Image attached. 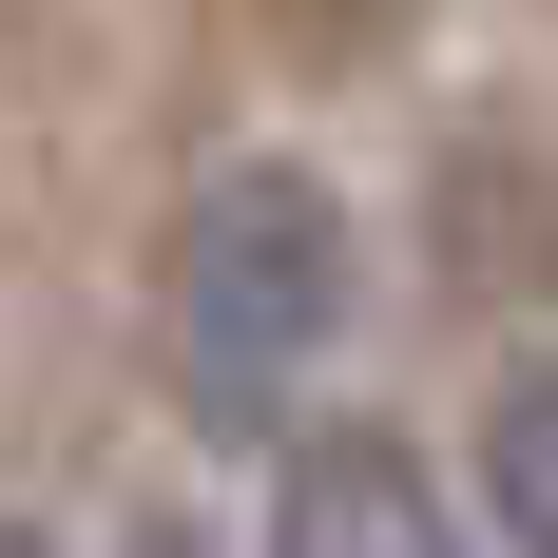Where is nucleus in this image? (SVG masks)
<instances>
[{
    "mask_svg": "<svg viewBox=\"0 0 558 558\" xmlns=\"http://www.w3.org/2000/svg\"><path fill=\"white\" fill-rule=\"evenodd\" d=\"M116 558H213V539H173V520H135V539H116Z\"/></svg>",
    "mask_w": 558,
    "mask_h": 558,
    "instance_id": "20e7f679",
    "label": "nucleus"
},
{
    "mask_svg": "<svg viewBox=\"0 0 558 558\" xmlns=\"http://www.w3.org/2000/svg\"><path fill=\"white\" fill-rule=\"evenodd\" d=\"M0 558H39V539H20V520H0Z\"/></svg>",
    "mask_w": 558,
    "mask_h": 558,
    "instance_id": "39448f33",
    "label": "nucleus"
},
{
    "mask_svg": "<svg viewBox=\"0 0 558 558\" xmlns=\"http://www.w3.org/2000/svg\"><path fill=\"white\" fill-rule=\"evenodd\" d=\"M270 558H462V539H444V482H424L404 444H366V424H347V444H308V462H289Z\"/></svg>",
    "mask_w": 558,
    "mask_h": 558,
    "instance_id": "f03ea898",
    "label": "nucleus"
},
{
    "mask_svg": "<svg viewBox=\"0 0 558 558\" xmlns=\"http://www.w3.org/2000/svg\"><path fill=\"white\" fill-rule=\"evenodd\" d=\"M155 328H173V404L193 424H270L347 328V213L328 173L289 155H231L193 173V213L155 231Z\"/></svg>",
    "mask_w": 558,
    "mask_h": 558,
    "instance_id": "f257e3e1",
    "label": "nucleus"
},
{
    "mask_svg": "<svg viewBox=\"0 0 558 558\" xmlns=\"http://www.w3.org/2000/svg\"><path fill=\"white\" fill-rule=\"evenodd\" d=\"M482 482H501V539L558 558V347L501 366V404H482Z\"/></svg>",
    "mask_w": 558,
    "mask_h": 558,
    "instance_id": "7ed1b4c3",
    "label": "nucleus"
}]
</instances>
